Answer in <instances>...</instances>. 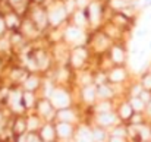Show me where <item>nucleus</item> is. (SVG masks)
<instances>
[{
  "label": "nucleus",
  "instance_id": "16",
  "mask_svg": "<svg viewBox=\"0 0 151 142\" xmlns=\"http://www.w3.org/2000/svg\"><path fill=\"white\" fill-rule=\"evenodd\" d=\"M24 100H25V104L29 107V105H31V103H32V97H31V94L25 95V98H24Z\"/></svg>",
  "mask_w": 151,
  "mask_h": 142
},
{
  "label": "nucleus",
  "instance_id": "21",
  "mask_svg": "<svg viewBox=\"0 0 151 142\" xmlns=\"http://www.w3.org/2000/svg\"><path fill=\"white\" fill-rule=\"evenodd\" d=\"M29 139H31V141H29V142H37V138H34V136H31ZM38 142H40V141H38Z\"/></svg>",
  "mask_w": 151,
  "mask_h": 142
},
{
  "label": "nucleus",
  "instance_id": "20",
  "mask_svg": "<svg viewBox=\"0 0 151 142\" xmlns=\"http://www.w3.org/2000/svg\"><path fill=\"white\" fill-rule=\"evenodd\" d=\"M111 142H123V139H120V138H113Z\"/></svg>",
  "mask_w": 151,
  "mask_h": 142
},
{
  "label": "nucleus",
  "instance_id": "2",
  "mask_svg": "<svg viewBox=\"0 0 151 142\" xmlns=\"http://www.w3.org/2000/svg\"><path fill=\"white\" fill-rule=\"evenodd\" d=\"M63 18H65V9H62V7L53 10L50 15H49V19H50L51 24H59Z\"/></svg>",
  "mask_w": 151,
  "mask_h": 142
},
{
  "label": "nucleus",
  "instance_id": "1",
  "mask_svg": "<svg viewBox=\"0 0 151 142\" xmlns=\"http://www.w3.org/2000/svg\"><path fill=\"white\" fill-rule=\"evenodd\" d=\"M51 101H53V104L56 105V107H66L68 104H69V97L66 95V93H63V91H57V93H54L53 97H51Z\"/></svg>",
  "mask_w": 151,
  "mask_h": 142
},
{
  "label": "nucleus",
  "instance_id": "13",
  "mask_svg": "<svg viewBox=\"0 0 151 142\" xmlns=\"http://www.w3.org/2000/svg\"><path fill=\"white\" fill-rule=\"evenodd\" d=\"M43 136H44L47 141L51 139V138H53V129L49 128V126H47V128H44V131H43Z\"/></svg>",
  "mask_w": 151,
  "mask_h": 142
},
{
  "label": "nucleus",
  "instance_id": "19",
  "mask_svg": "<svg viewBox=\"0 0 151 142\" xmlns=\"http://www.w3.org/2000/svg\"><path fill=\"white\" fill-rule=\"evenodd\" d=\"M4 25H6V24H4V22H3V21L0 19V34L3 32V29H4Z\"/></svg>",
  "mask_w": 151,
  "mask_h": 142
},
{
  "label": "nucleus",
  "instance_id": "5",
  "mask_svg": "<svg viewBox=\"0 0 151 142\" xmlns=\"http://www.w3.org/2000/svg\"><path fill=\"white\" fill-rule=\"evenodd\" d=\"M110 81H113V82H119V81H122L123 78H125V70L123 69H116V70H113L111 73H110Z\"/></svg>",
  "mask_w": 151,
  "mask_h": 142
},
{
  "label": "nucleus",
  "instance_id": "7",
  "mask_svg": "<svg viewBox=\"0 0 151 142\" xmlns=\"http://www.w3.org/2000/svg\"><path fill=\"white\" fill-rule=\"evenodd\" d=\"M125 59V54H123V50L119 47L113 48V60L116 62V63H120L122 60Z\"/></svg>",
  "mask_w": 151,
  "mask_h": 142
},
{
  "label": "nucleus",
  "instance_id": "11",
  "mask_svg": "<svg viewBox=\"0 0 151 142\" xmlns=\"http://www.w3.org/2000/svg\"><path fill=\"white\" fill-rule=\"evenodd\" d=\"M131 105H132L134 110L139 111V110L144 108V101H142V100H138V98H134V100L131 101Z\"/></svg>",
  "mask_w": 151,
  "mask_h": 142
},
{
  "label": "nucleus",
  "instance_id": "3",
  "mask_svg": "<svg viewBox=\"0 0 151 142\" xmlns=\"http://www.w3.org/2000/svg\"><path fill=\"white\" fill-rule=\"evenodd\" d=\"M81 35H82V32H81V29L78 28V27H70L68 31H66V38L68 40H78V38H81Z\"/></svg>",
  "mask_w": 151,
  "mask_h": 142
},
{
  "label": "nucleus",
  "instance_id": "18",
  "mask_svg": "<svg viewBox=\"0 0 151 142\" xmlns=\"http://www.w3.org/2000/svg\"><path fill=\"white\" fill-rule=\"evenodd\" d=\"M78 4L79 6H85V4H88V0H78Z\"/></svg>",
  "mask_w": 151,
  "mask_h": 142
},
{
  "label": "nucleus",
  "instance_id": "6",
  "mask_svg": "<svg viewBox=\"0 0 151 142\" xmlns=\"http://www.w3.org/2000/svg\"><path fill=\"white\" fill-rule=\"evenodd\" d=\"M59 117H60V120H63V122L75 120V114H73L72 111H69V110H62V111L59 113Z\"/></svg>",
  "mask_w": 151,
  "mask_h": 142
},
{
  "label": "nucleus",
  "instance_id": "8",
  "mask_svg": "<svg viewBox=\"0 0 151 142\" xmlns=\"http://www.w3.org/2000/svg\"><path fill=\"white\" fill-rule=\"evenodd\" d=\"M99 122H100L101 125H111V123L114 122V116H113V114H109V113H106V114L100 116Z\"/></svg>",
  "mask_w": 151,
  "mask_h": 142
},
{
  "label": "nucleus",
  "instance_id": "10",
  "mask_svg": "<svg viewBox=\"0 0 151 142\" xmlns=\"http://www.w3.org/2000/svg\"><path fill=\"white\" fill-rule=\"evenodd\" d=\"M93 138H91V133L87 132V131H81L79 136H78V142H91Z\"/></svg>",
  "mask_w": 151,
  "mask_h": 142
},
{
  "label": "nucleus",
  "instance_id": "12",
  "mask_svg": "<svg viewBox=\"0 0 151 142\" xmlns=\"http://www.w3.org/2000/svg\"><path fill=\"white\" fill-rule=\"evenodd\" d=\"M131 114H132V105H123V107L120 108V116H122L123 119L131 117Z\"/></svg>",
  "mask_w": 151,
  "mask_h": 142
},
{
  "label": "nucleus",
  "instance_id": "4",
  "mask_svg": "<svg viewBox=\"0 0 151 142\" xmlns=\"http://www.w3.org/2000/svg\"><path fill=\"white\" fill-rule=\"evenodd\" d=\"M57 132H59V135H60V136H63V138H66V136H69V135L72 133V129H70V125H68L66 122H63V123H60V125L57 126Z\"/></svg>",
  "mask_w": 151,
  "mask_h": 142
},
{
  "label": "nucleus",
  "instance_id": "17",
  "mask_svg": "<svg viewBox=\"0 0 151 142\" xmlns=\"http://www.w3.org/2000/svg\"><path fill=\"white\" fill-rule=\"evenodd\" d=\"M99 110H103V111L110 110V104H101V108H99Z\"/></svg>",
  "mask_w": 151,
  "mask_h": 142
},
{
  "label": "nucleus",
  "instance_id": "14",
  "mask_svg": "<svg viewBox=\"0 0 151 142\" xmlns=\"http://www.w3.org/2000/svg\"><path fill=\"white\" fill-rule=\"evenodd\" d=\"M35 84H37V79H35V78H31V79L25 84V87H27L28 90H32V88L35 87Z\"/></svg>",
  "mask_w": 151,
  "mask_h": 142
},
{
  "label": "nucleus",
  "instance_id": "15",
  "mask_svg": "<svg viewBox=\"0 0 151 142\" xmlns=\"http://www.w3.org/2000/svg\"><path fill=\"white\" fill-rule=\"evenodd\" d=\"M144 87L151 90V75H147V76L144 78Z\"/></svg>",
  "mask_w": 151,
  "mask_h": 142
},
{
  "label": "nucleus",
  "instance_id": "9",
  "mask_svg": "<svg viewBox=\"0 0 151 142\" xmlns=\"http://www.w3.org/2000/svg\"><path fill=\"white\" fill-rule=\"evenodd\" d=\"M94 97H96V90H94L93 87H87V88L84 90V98H85L87 101H93Z\"/></svg>",
  "mask_w": 151,
  "mask_h": 142
}]
</instances>
